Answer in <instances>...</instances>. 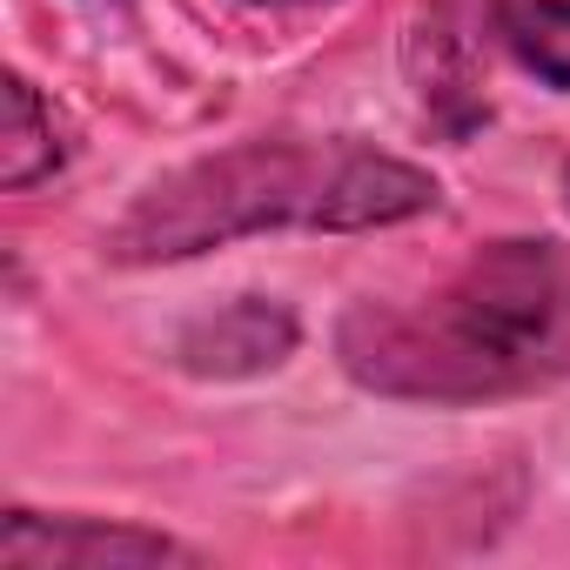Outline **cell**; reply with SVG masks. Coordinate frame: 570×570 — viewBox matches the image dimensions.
<instances>
[{
	"label": "cell",
	"instance_id": "1",
	"mask_svg": "<svg viewBox=\"0 0 570 570\" xmlns=\"http://www.w3.org/2000/svg\"><path fill=\"white\" fill-rule=\"evenodd\" d=\"M336 363L356 390L390 403L470 410L537 396L570 376V248L550 235H503L416 296L350 303Z\"/></svg>",
	"mask_w": 570,
	"mask_h": 570
},
{
	"label": "cell",
	"instance_id": "2",
	"mask_svg": "<svg viewBox=\"0 0 570 570\" xmlns=\"http://www.w3.org/2000/svg\"><path fill=\"white\" fill-rule=\"evenodd\" d=\"M436 202L443 188L430 168L363 148L350 135H323V141L255 135L148 181L101 235V255L115 268H161L282 228H309V235L396 228L430 215Z\"/></svg>",
	"mask_w": 570,
	"mask_h": 570
},
{
	"label": "cell",
	"instance_id": "3",
	"mask_svg": "<svg viewBox=\"0 0 570 570\" xmlns=\"http://www.w3.org/2000/svg\"><path fill=\"white\" fill-rule=\"evenodd\" d=\"M161 563H202V550L121 517L8 510V523H0V570H161Z\"/></svg>",
	"mask_w": 570,
	"mask_h": 570
},
{
	"label": "cell",
	"instance_id": "4",
	"mask_svg": "<svg viewBox=\"0 0 570 570\" xmlns=\"http://www.w3.org/2000/svg\"><path fill=\"white\" fill-rule=\"evenodd\" d=\"M303 343V323L289 303L275 296H235L208 316H195L181 336H175V370L202 376V383H248V376H268L296 356Z\"/></svg>",
	"mask_w": 570,
	"mask_h": 570
},
{
	"label": "cell",
	"instance_id": "5",
	"mask_svg": "<svg viewBox=\"0 0 570 570\" xmlns=\"http://www.w3.org/2000/svg\"><path fill=\"white\" fill-rule=\"evenodd\" d=\"M410 75H416V95L430 108L436 128L450 135H470L490 101L476 95V61H470V28H463V0H436L423 14L416 41H410Z\"/></svg>",
	"mask_w": 570,
	"mask_h": 570
},
{
	"label": "cell",
	"instance_id": "6",
	"mask_svg": "<svg viewBox=\"0 0 570 570\" xmlns=\"http://www.w3.org/2000/svg\"><path fill=\"white\" fill-rule=\"evenodd\" d=\"M61 161H68V141H61L55 108L41 101V88L28 75H8V81H0V188L28 195Z\"/></svg>",
	"mask_w": 570,
	"mask_h": 570
},
{
	"label": "cell",
	"instance_id": "7",
	"mask_svg": "<svg viewBox=\"0 0 570 570\" xmlns=\"http://www.w3.org/2000/svg\"><path fill=\"white\" fill-rule=\"evenodd\" d=\"M490 35L550 95H570V0H490Z\"/></svg>",
	"mask_w": 570,
	"mask_h": 570
},
{
	"label": "cell",
	"instance_id": "8",
	"mask_svg": "<svg viewBox=\"0 0 570 570\" xmlns=\"http://www.w3.org/2000/svg\"><path fill=\"white\" fill-rule=\"evenodd\" d=\"M563 208H570V155H563Z\"/></svg>",
	"mask_w": 570,
	"mask_h": 570
},
{
	"label": "cell",
	"instance_id": "9",
	"mask_svg": "<svg viewBox=\"0 0 570 570\" xmlns=\"http://www.w3.org/2000/svg\"><path fill=\"white\" fill-rule=\"evenodd\" d=\"M275 8H309V0H275Z\"/></svg>",
	"mask_w": 570,
	"mask_h": 570
}]
</instances>
